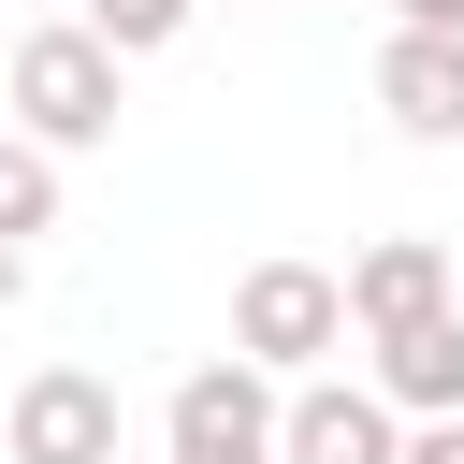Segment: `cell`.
I'll list each match as a JSON object with an SVG mask.
<instances>
[{
    "mask_svg": "<svg viewBox=\"0 0 464 464\" xmlns=\"http://www.w3.org/2000/svg\"><path fill=\"white\" fill-rule=\"evenodd\" d=\"M116 72H130V58H116L87 14H72V29H29V44H14V130H44L58 160H72V145H116V116H130Z\"/></svg>",
    "mask_w": 464,
    "mask_h": 464,
    "instance_id": "obj_1",
    "label": "cell"
},
{
    "mask_svg": "<svg viewBox=\"0 0 464 464\" xmlns=\"http://www.w3.org/2000/svg\"><path fill=\"white\" fill-rule=\"evenodd\" d=\"M232 348L276 362V377H319V348H348V276H319V261H246Z\"/></svg>",
    "mask_w": 464,
    "mask_h": 464,
    "instance_id": "obj_2",
    "label": "cell"
},
{
    "mask_svg": "<svg viewBox=\"0 0 464 464\" xmlns=\"http://www.w3.org/2000/svg\"><path fill=\"white\" fill-rule=\"evenodd\" d=\"M160 435H174V464H290L276 450V362H188L174 377V406H160Z\"/></svg>",
    "mask_w": 464,
    "mask_h": 464,
    "instance_id": "obj_3",
    "label": "cell"
},
{
    "mask_svg": "<svg viewBox=\"0 0 464 464\" xmlns=\"http://www.w3.org/2000/svg\"><path fill=\"white\" fill-rule=\"evenodd\" d=\"M0 464H116V377L44 362V377L0 406Z\"/></svg>",
    "mask_w": 464,
    "mask_h": 464,
    "instance_id": "obj_4",
    "label": "cell"
},
{
    "mask_svg": "<svg viewBox=\"0 0 464 464\" xmlns=\"http://www.w3.org/2000/svg\"><path fill=\"white\" fill-rule=\"evenodd\" d=\"M276 450H290V464H406V406H392L377 377H304V392L276 406Z\"/></svg>",
    "mask_w": 464,
    "mask_h": 464,
    "instance_id": "obj_5",
    "label": "cell"
},
{
    "mask_svg": "<svg viewBox=\"0 0 464 464\" xmlns=\"http://www.w3.org/2000/svg\"><path fill=\"white\" fill-rule=\"evenodd\" d=\"M377 102H392V130L450 145V130H464V29H406V14H392V44H377Z\"/></svg>",
    "mask_w": 464,
    "mask_h": 464,
    "instance_id": "obj_6",
    "label": "cell"
},
{
    "mask_svg": "<svg viewBox=\"0 0 464 464\" xmlns=\"http://www.w3.org/2000/svg\"><path fill=\"white\" fill-rule=\"evenodd\" d=\"M450 304V246L435 232H377L362 261H348V334H406V319H435Z\"/></svg>",
    "mask_w": 464,
    "mask_h": 464,
    "instance_id": "obj_7",
    "label": "cell"
},
{
    "mask_svg": "<svg viewBox=\"0 0 464 464\" xmlns=\"http://www.w3.org/2000/svg\"><path fill=\"white\" fill-rule=\"evenodd\" d=\"M362 348H377V392H392L406 420L464 406V304H435V319H406V334H362Z\"/></svg>",
    "mask_w": 464,
    "mask_h": 464,
    "instance_id": "obj_8",
    "label": "cell"
},
{
    "mask_svg": "<svg viewBox=\"0 0 464 464\" xmlns=\"http://www.w3.org/2000/svg\"><path fill=\"white\" fill-rule=\"evenodd\" d=\"M0 232H14V246L58 232V145H44V130H0Z\"/></svg>",
    "mask_w": 464,
    "mask_h": 464,
    "instance_id": "obj_9",
    "label": "cell"
},
{
    "mask_svg": "<svg viewBox=\"0 0 464 464\" xmlns=\"http://www.w3.org/2000/svg\"><path fill=\"white\" fill-rule=\"evenodd\" d=\"M188 14H203V0H87V29H102L116 58H160V44L188 29Z\"/></svg>",
    "mask_w": 464,
    "mask_h": 464,
    "instance_id": "obj_10",
    "label": "cell"
},
{
    "mask_svg": "<svg viewBox=\"0 0 464 464\" xmlns=\"http://www.w3.org/2000/svg\"><path fill=\"white\" fill-rule=\"evenodd\" d=\"M406 464H464V406H435V420H406Z\"/></svg>",
    "mask_w": 464,
    "mask_h": 464,
    "instance_id": "obj_11",
    "label": "cell"
},
{
    "mask_svg": "<svg viewBox=\"0 0 464 464\" xmlns=\"http://www.w3.org/2000/svg\"><path fill=\"white\" fill-rule=\"evenodd\" d=\"M392 14H406V29H464V0H392Z\"/></svg>",
    "mask_w": 464,
    "mask_h": 464,
    "instance_id": "obj_12",
    "label": "cell"
},
{
    "mask_svg": "<svg viewBox=\"0 0 464 464\" xmlns=\"http://www.w3.org/2000/svg\"><path fill=\"white\" fill-rule=\"evenodd\" d=\"M14 290H29V246H14V232H0V319H14Z\"/></svg>",
    "mask_w": 464,
    "mask_h": 464,
    "instance_id": "obj_13",
    "label": "cell"
}]
</instances>
